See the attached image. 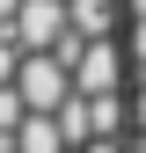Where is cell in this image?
Listing matches in <instances>:
<instances>
[{
    "label": "cell",
    "instance_id": "1",
    "mask_svg": "<svg viewBox=\"0 0 146 153\" xmlns=\"http://www.w3.org/2000/svg\"><path fill=\"white\" fill-rule=\"evenodd\" d=\"M73 95V80H66V66L51 59V51H22V66H15V102L29 109V117H51Z\"/></svg>",
    "mask_w": 146,
    "mask_h": 153
},
{
    "label": "cell",
    "instance_id": "2",
    "mask_svg": "<svg viewBox=\"0 0 146 153\" xmlns=\"http://www.w3.org/2000/svg\"><path fill=\"white\" fill-rule=\"evenodd\" d=\"M117 73H124L117 36H102V44H80V51H73L66 80H73V95H117Z\"/></svg>",
    "mask_w": 146,
    "mask_h": 153
},
{
    "label": "cell",
    "instance_id": "3",
    "mask_svg": "<svg viewBox=\"0 0 146 153\" xmlns=\"http://www.w3.org/2000/svg\"><path fill=\"white\" fill-rule=\"evenodd\" d=\"M7 36L22 51H51L66 36V0H22V7H15V22H7Z\"/></svg>",
    "mask_w": 146,
    "mask_h": 153
},
{
    "label": "cell",
    "instance_id": "4",
    "mask_svg": "<svg viewBox=\"0 0 146 153\" xmlns=\"http://www.w3.org/2000/svg\"><path fill=\"white\" fill-rule=\"evenodd\" d=\"M117 15H124V0H66V36L102 44V36H117Z\"/></svg>",
    "mask_w": 146,
    "mask_h": 153
},
{
    "label": "cell",
    "instance_id": "5",
    "mask_svg": "<svg viewBox=\"0 0 146 153\" xmlns=\"http://www.w3.org/2000/svg\"><path fill=\"white\" fill-rule=\"evenodd\" d=\"M80 109H88V146L124 131V102H117V95H80Z\"/></svg>",
    "mask_w": 146,
    "mask_h": 153
},
{
    "label": "cell",
    "instance_id": "6",
    "mask_svg": "<svg viewBox=\"0 0 146 153\" xmlns=\"http://www.w3.org/2000/svg\"><path fill=\"white\" fill-rule=\"evenodd\" d=\"M73 153H124L117 139H95V146H73Z\"/></svg>",
    "mask_w": 146,
    "mask_h": 153
},
{
    "label": "cell",
    "instance_id": "7",
    "mask_svg": "<svg viewBox=\"0 0 146 153\" xmlns=\"http://www.w3.org/2000/svg\"><path fill=\"white\" fill-rule=\"evenodd\" d=\"M132 117H139V131H146V88H139V102H132Z\"/></svg>",
    "mask_w": 146,
    "mask_h": 153
}]
</instances>
